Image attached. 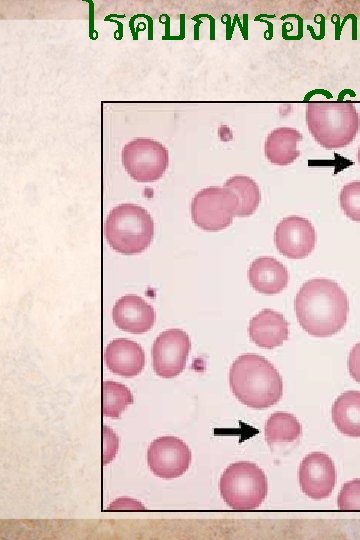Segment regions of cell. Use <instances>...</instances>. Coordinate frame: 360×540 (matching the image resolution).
<instances>
[{"label":"cell","instance_id":"23","mask_svg":"<svg viewBox=\"0 0 360 540\" xmlns=\"http://www.w3.org/2000/svg\"><path fill=\"white\" fill-rule=\"evenodd\" d=\"M102 441V465H106L114 459L118 450L119 440L117 435L108 426H103Z\"/></svg>","mask_w":360,"mask_h":540},{"label":"cell","instance_id":"4","mask_svg":"<svg viewBox=\"0 0 360 540\" xmlns=\"http://www.w3.org/2000/svg\"><path fill=\"white\" fill-rule=\"evenodd\" d=\"M154 235V222L143 207L123 203L114 207L105 222V237L117 252L133 255L143 252Z\"/></svg>","mask_w":360,"mask_h":540},{"label":"cell","instance_id":"2","mask_svg":"<svg viewBox=\"0 0 360 540\" xmlns=\"http://www.w3.org/2000/svg\"><path fill=\"white\" fill-rule=\"evenodd\" d=\"M230 388L235 397L251 408L263 409L276 404L283 393L282 378L264 357L240 355L229 371Z\"/></svg>","mask_w":360,"mask_h":540},{"label":"cell","instance_id":"15","mask_svg":"<svg viewBox=\"0 0 360 540\" xmlns=\"http://www.w3.org/2000/svg\"><path fill=\"white\" fill-rule=\"evenodd\" d=\"M248 279L255 291L264 295H275L286 288L289 274L281 262L275 258L264 256L251 263Z\"/></svg>","mask_w":360,"mask_h":540},{"label":"cell","instance_id":"11","mask_svg":"<svg viewBox=\"0 0 360 540\" xmlns=\"http://www.w3.org/2000/svg\"><path fill=\"white\" fill-rule=\"evenodd\" d=\"M299 484L308 497L327 498L336 483V470L331 458L323 452L308 454L299 466Z\"/></svg>","mask_w":360,"mask_h":540},{"label":"cell","instance_id":"24","mask_svg":"<svg viewBox=\"0 0 360 540\" xmlns=\"http://www.w3.org/2000/svg\"><path fill=\"white\" fill-rule=\"evenodd\" d=\"M348 370L352 378L360 383V342L356 343L349 353Z\"/></svg>","mask_w":360,"mask_h":540},{"label":"cell","instance_id":"26","mask_svg":"<svg viewBox=\"0 0 360 540\" xmlns=\"http://www.w3.org/2000/svg\"><path fill=\"white\" fill-rule=\"evenodd\" d=\"M357 158H358V162H359V164H360V146H359V148H358Z\"/></svg>","mask_w":360,"mask_h":540},{"label":"cell","instance_id":"9","mask_svg":"<svg viewBox=\"0 0 360 540\" xmlns=\"http://www.w3.org/2000/svg\"><path fill=\"white\" fill-rule=\"evenodd\" d=\"M191 462V451L181 439L174 436L156 438L147 450V463L151 471L163 479H173L186 472Z\"/></svg>","mask_w":360,"mask_h":540},{"label":"cell","instance_id":"10","mask_svg":"<svg viewBox=\"0 0 360 540\" xmlns=\"http://www.w3.org/2000/svg\"><path fill=\"white\" fill-rule=\"evenodd\" d=\"M274 242L277 250L290 259H303L313 251L316 232L312 223L300 216L283 218L276 226Z\"/></svg>","mask_w":360,"mask_h":540},{"label":"cell","instance_id":"20","mask_svg":"<svg viewBox=\"0 0 360 540\" xmlns=\"http://www.w3.org/2000/svg\"><path fill=\"white\" fill-rule=\"evenodd\" d=\"M133 403L128 387L114 381L102 383V414L105 417L119 418L121 413Z\"/></svg>","mask_w":360,"mask_h":540},{"label":"cell","instance_id":"17","mask_svg":"<svg viewBox=\"0 0 360 540\" xmlns=\"http://www.w3.org/2000/svg\"><path fill=\"white\" fill-rule=\"evenodd\" d=\"M332 420L344 435L360 437V392L347 391L339 395L331 409Z\"/></svg>","mask_w":360,"mask_h":540},{"label":"cell","instance_id":"25","mask_svg":"<svg viewBox=\"0 0 360 540\" xmlns=\"http://www.w3.org/2000/svg\"><path fill=\"white\" fill-rule=\"evenodd\" d=\"M145 508L136 500L120 498L115 500L107 511H143Z\"/></svg>","mask_w":360,"mask_h":540},{"label":"cell","instance_id":"1","mask_svg":"<svg viewBox=\"0 0 360 540\" xmlns=\"http://www.w3.org/2000/svg\"><path fill=\"white\" fill-rule=\"evenodd\" d=\"M294 309L304 331L315 337H328L345 326L349 302L338 283L327 278H313L296 294Z\"/></svg>","mask_w":360,"mask_h":540},{"label":"cell","instance_id":"8","mask_svg":"<svg viewBox=\"0 0 360 540\" xmlns=\"http://www.w3.org/2000/svg\"><path fill=\"white\" fill-rule=\"evenodd\" d=\"M191 342L188 334L181 329L161 332L152 346L154 372L163 378H173L185 368Z\"/></svg>","mask_w":360,"mask_h":540},{"label":"cell","instance_id":"22","mask_svg":"<svg viewBox=\"0 0 360 540\" xmlns=\"http://www.w3.org/2000/svg\"><path fill=\"white\" fill-rule=\"evenodd\" d=\"M337 504L342 511H360V479L348 481L343 485Z\"/></svg>","mask_w":360,"mask_h":540},{"label":"cell","instance_id":"16","mask_svg":"<svg viewBox=\"0 0 360 540\" xmlns=\"http://www.w3.org/2000/svg\"><path fill=\"white\" fill-rule=\"evenodd\" d=\"M302 139V134L295 128L287 126L275 128L266 137L265 156L274 165L287 166L300 156L298 143Z\"/></svg>","mask_w":360,"mask_h":540},{"label":"cell","instance_id":"3","mask_svg":"<svg viewBox=\"0 0 360 540\" xmlns=\"http://www.w3.org/2000/svg\"><path fill=\"white\" fill-rule=\"evenodd\" d=\"M305 116L310 134L326 149L349 145L360 129V116L351 102H310Z\"/></svg>","mask_w":360,"mask_h":540},{"label":"cell","instance_id":"6","mask_svg":"<svg viewBox=\"0 0 360 540\" xmlns=\"http://www.w3.org/2000/svg\"><path fill=\"white\" fill-rule=\"evenodd\" d=\"M238 207L239 201L233 191L210 186L195 194L191 203V217L202 230L216 232L232 224Z\"/></svg>","mask_w":360,"mask_h":540},{"label":"cell","instance_id":"7","mask_svg":"<svg viewBox=\"0 0 360 540\" xmlns=\"http://www.w3.org/2000/svg\"><path fill=\"white\" fill-rule=\"evenodd\" d=\"M121 156L127 173L141 183L160 179L169 163L166 147L150 138H136L128 142L123 147Z\"/></svg>","mask_w":360,"mask_h":540},{"label":"cell","instance_id":"14","mask_svg":"<svg viewBox=\"0 0 360 540\" xmlns=\"http://www.w3.org/2000/svg\"><path fill=\"white\" fill-rule=\"evenodd\" d=\"M248 333L257 346L273 349L288 339L289 325L279 312L264 309L251 318Z\"/></svg>","mask_w":360,"mask_h":540},{"label":"cell","instance_id":"18","mask_svg":"<svg viewBox=\"0 0 360 540\" xmlns=\"http://www.w3.org/2000/svg\"><path fill=\"white\" fill-rule=\"evenodd\" d=\"M224 187L233 191L238 198L237 217L251 216L257 210L261 193L259 186L252 178L235 175L226 180Z\"/></svg>","mask_w":360,"mask_h":540},{"label":"cell","instance_id":"13","mask_svg":"<svg viewBox=\"0 0 360 540\" xmlns=\"http://www.w3.org/2000/svg\"><path fill=\"white\" fill-rule=\"evenodd\" d=\"M105 363L114 374L124 377L138 375L145 364L142 347L129 339L118 338L111 341L105 349Z\"/></svg>","mask_w":360,"mask_h":540},{"label":"cell","instance_id":"19","mask_svg":"<svg viewBox=\"0 0 360 540\" xmlns=\"http://www.w3.org/2000/svg\"><path fill=\"white\" fill-rule=\"evenodd\" d=\"M302 433L300 422L295 416L286 412H275L266 421L265 439L268 445L293 442Z\"/></svg>","mask_w":360,"mask_h":540},{"label":"cell","instance_id":"12","mask_svg":"<svg viewBox=\"0 0 360 540\" xmlns=\"http://www.w3.org/2000/svg\"><path fill=\"white\" fill-rule=\"evenodd\" d=\"M112 319L121 330L140 334L153 327L155 311L141 297L125 295L116 301L112 309Z\"/></svg>","mask_w":360,"mask_h":540},{"label":"cell","instance_id":"5","mask_svg":"<svg viewBox=\"0 0 360 540\" xmlns=\"http://www.w3.org/2000/svg\"><path fill=\"white\" fill-rule=\"evenodd\" d=\"M219 490L223 500L233 510L248 511L261 505L268 485L264 472L256 464L242 461L225 469Z\"/></svg>","mask_w":360,"mask_h":540},{"label":"cell","instance_id":"21","mask_svg":"<svg viewBox=\"0 0 360 540\" xmlns=\"http://www.w3.org/2000/svg\"><path fill=\"white\" fill-rule=\"evenodd\" d=\"M340 207L344 214L354 222H360V181L344 185L339 195Z\"/></svg>","mask_w":360,"mask_h":540}]
</instances>
